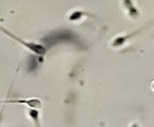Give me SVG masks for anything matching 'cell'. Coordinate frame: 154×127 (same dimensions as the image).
Masks as SVG:
<instances>
[{
    "mask_svg": "<svg viewBox=\"0 0 154 127\" xmlns=\"http://www.w3.org/2000/svg\"><path fill=\"white\" fill-rule=\"evenodd\" d=\"M1 114H2V111H1V112H0V117H1Z\"/></svg>",
    "mask_w": 154,
    "mask_h": 127,
    "instance_id": "cell-8",
    "label": "cell"
},
{
    "mask_svg": "<svg viewBox=\"0 0 154 127\" xmlns=\"http://www.w3.org/2000/svg\"><path fill=\"white\" fill-rule=\"evenodd\" d=\"M0 31L3 33L5 35H7L8 37H10L11 39H13V40L17 41L19 44L23 45L24 47H26V49H29L30 52H32L33 54H35V55L37 56H45V54H47V47L45 46V45L40 44V43H36V42H30V41H26L23 40V39L19 38L18 36H16L15 34H13V33H11L9 30H7V28H2V26L0 25Z\"/></svg>",
    "mask_w": 154,
    "mask_h": 127,
    "instance_id": "cell-1",
    "label": "cell"
},
{
    "mask_svg": "<svg viewBox=\"0 0 154 127\" xmlns=\"http://www.w3.org/2000/svg\"><path fill=\"white\" fill-rule=\"evenodd\" d=\"M122 7H124L125 11L127 12L129 16L133 19H137L139 17V11L135 3L133 2V0H122Z\"/></svg>",
    "mask_w": 154,
    "mask_h": 127,
    "instance_id": "cell-4",
    "label": "cell"
},
{
    "mask_svg": "<svg viewBox=\"0 0 154 127\" xmlns=\"http://www.w3.org/2000/svg\"><path fill=\"white\" fill-rule=\"evenodd\" d=\"M87 16H89L88 13H86V12H82V11H73L72 13L69 15L68 19L70 20V21H78V20H80L82 18L84 17H87Z\"/></svg>",
    "mask_w": 154,
    "mask_h": 127,
    "instance_id": "cell-6",
    "label": "cell"
},
{
    "mask_svg": "<svg viewBox=\"0 0 154 127\" xmlns=\"http://www.w3.org/2000/svg\"><path fill=\"white\" fill-rule=\"evenodd\" d=\"M130 127H140V126H139V125L138 124H137V123H133V124L132 125H131V126Z\"/></svg>",
    "mask_w": 154,
    "mask_h": 127,
    "instance_id": "cell-7",
    "label": "cell"
},
{
    "mask_svg": "<svg viewBox=\"0 0 154 127\" xmlns=\"http://www.w3.org/2000/svg\"><path fill=\"white\" fill-rule=\"evenodd\" d=\"M28 114L31 120L34 122L35 127H40V118H39V110L37 109H30L28 110Z\"/></svg>",
    "mask_w": 154,
    "mask_h": 127,
    "instance_id": "cell-5",
    "label": "cell"
},
{
    "mask_svg": "<svg viewBox=\"0 0 154 127\" xmlns=\"http://www.w3.org/2000/svg\"><path fill=\"white\" fill-rule=\"evenodd\" d=\"M0 104H22L30 109L40 110L42 108L43 102L38 98H29V99L24 98V99H7L0 101Z\"/></svg>",
    "mask_w": 154,
    "mask_h": 127,
    "instance_id": "cell-2",
    "label": "cell"
},
{
    "mask_svg": "<svg viewBox=\"0 0 154 127\" xmlns=\"http://www.w3.org/2000/svg\"><path fill=\"white\" fill-rule=\"evenodd\" d=\"M143 31V28L138 31H134V32L130 33V34L124 35V36H117L116 38H114L113 40L111 41V46L114 47V49H117V47H120L125 44V43L128 42V40H130L131 38H133L134 36H136L138 33H140Z\"/></svg>",
    "mask_w": 154,
    "mask_h": 127,
    "instance_id": "cell-3",
    "label": "cell"
}]
</instances>
